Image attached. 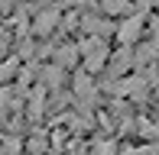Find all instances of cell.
Masks as SVG:
<instances>
[{
    "instance_id": "6da1fadb",
    "label": "cell",
    "mask_w": 159,
    "mask_h": 155,
    "mask_svg": "<svg viewBox=\"0 0 159 155\" xmlns=\"http://www.w3.org/2000/svg\"><path fill=\"white\" fill-rule=\"evenodd\" d=\"M81 48H84V65H88V71H101V65L107 61V45L101 39H88Z\"/></svg>"
},
{
    "instance_id": "7a4b0ae2",
    "label": "cell",
    "mask_w": 159,
    "mask_h": 155,
    "mask_svg": "<svg viewBox=\"0 0 159 155\" xmlns=\"http://www.w3.org/2000/svg\"><path fill=\"white\" fill-rule=\"evenodd\" d=\"M140 26H143V19L140 16H133V19H127L124 26L117 29V36H120V42H133L136 36H140Z\"/></svg>"
},
{
    "instance_id": "3957f363",
    "label": "cell",
    "mask_w": 159,
    "mask_h": 155,
    "mask_svg": "<svg viewBox=\"0 0 159 155\" xmlns=\"http://www.w3.org/2000/svg\"><path fill=\"white\" fill-rule=\"evenodd\" d=\"M55 23H59V13H55V10H49V13H42V16L36 19V29H39V32H49Z\"/></svg>"
},
{
    "instance_id": "277c9868",
    "label": "cell",
    "mask_w": 159,
    "mask_h": 155,
    "mask_svg": "<svg viewBox=\"0 0 159 155\" xmlns=\"http://www.w3.org/2000/svg\"><path fill=\"white\" fill-rule=\"evenodd\" d=\"M16 68H20V58H7V61H0V81H10V78L16 74Z\"/></svg>"
},
{
    "instance_id": "5b68a950",
    "label": "cell",
    "mask_w": 159,
    "mask_h": 155,
    "mask_svg": "<svg viewBox=\"0 0 159 155\" xmlns=\"http://www.w3.org/2000/svg\"><path fill=\"white\" fill-rule=\"evenodd\" d=\"M42 74H46V84H49V87H55V84H59V65H52V68H46V71H42Z\"/></svg>"
},
{
    "instance_id": "8992f818",
    "label": "cell",
    "mask_w": 159,
    "mask_h": 155,
    "mask_svg": "<svg viewBox=\"0 0 159 155\" xmlns=\"http://www.w3.org/2000/svg\"><path fill=\"white\" fill-rule=\"evenodd\" d=\"M71 58H75V48H62V55H59V61H62V65H68Z\"/></svg>"
},
{
    "instance_id": "52a82bcc",
    "label": "cell",
    "mask_w": 159,
    "mask_h": 155,
    "mask_svg": "<svg viewBox=\"0 0 159 155\" xmlns=\"http://www.w3.org/2000/svg\"><path fill=\"white\" fill-rule=\"evenodd\" d=\"M98 155H114V142H101L98 145Z\"/></svg>"
},
{
    "instance_id": "ba28073f",
    "label": "cell",
    "mask_w": 159,
    "mask_h": 155,
    "mask_svg": "<svg viewBox=\"0 0 159 155\" xmlns=\"http://www.w3.org/2000/svg\"><path fill=\"white\" fill-rule=\"evenodd\" d=\"M130 155H159V145H153V149H140V152H130Z\"/></svg>"
},
{
    "instance_id": "9c48e42d",
    "label": "cell",
    "mask_w": 159,
    "mask_h": 155,
    "mask_svg": "<svg viewBox=\"0 0 159 155\" xmlns=\"http://www.w3.org/2000/svg\"><path fill=\"white\" fill-rule=\"evenodd\" d=\"M7 100H10V94H7V90H0V110L7 107Z\"/></svg>"
},
{
    "instance_id": "30bf717a",
    "label": "cell",
    "mask_w": 159,
    "mask_h": 155,
    "mask_svg": "<svg viewBox=\"0 0 159 155\" xmlns=\"http://www.w3.org/2000/svg\"><path fill=\"white\" fill-rule=\"evenodd\" d=\"M0 55H3V45H0Z\"/></svg>"
}]
</instances>
